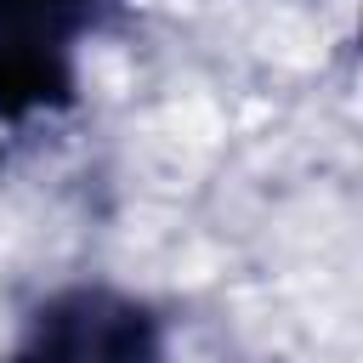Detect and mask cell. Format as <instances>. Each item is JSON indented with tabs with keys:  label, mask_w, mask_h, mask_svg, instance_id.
Returning <instances> with one entry per match:
<instances>
[{
	"label": "cell",
	"mask_w": 363,
	"mask_h": 363,
	"mask_svg": "<svg viewBox=\"0 0 363 363\" xmlns=\"http://www.w3.org/2000/svg\"><path fill=\"white\" fill-rule=\"evenodd\" d=\"M0 363H176V318L147 289L68 278L23 306Z\"/></svg>",
	"instance_id": "1"
},
{
	"label": "cell",
	"mask_w": 363,
	"mask_h": 363,
	"mask_svg": "<svg viewBox=\"0 0 363 363\" xmlns=\"http://www.w3.org/2000/svg\"><path fill=\"white\" fill-rule=\"evenodd\" d=\"M130 0H0V130H34L79 108L85 51Z\"/></svg>",
	"instance_id": "2"
}]
</instances>
